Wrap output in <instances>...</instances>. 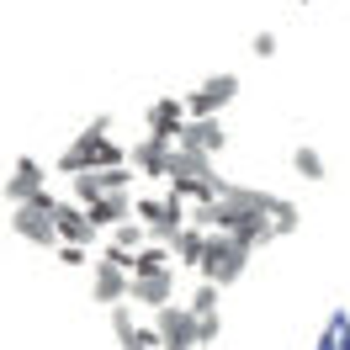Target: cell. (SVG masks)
Listing matches in <instances>:
<instances>
[{
	"mask_svg": "<svg viewBox=\"0 0 350 350\" xmlns=\"http://www.w3.org/2000/svg\"><path fill=\"white\" fill-rule=\"evenodd\" d=\"M250 255H255V250L239 244L228 228H207V255H202L197 271L207 276V282H218V286H234L244 271H250Z\"/></svg>",
	"mask_w": 350,
	"mask_h": 350,
	"instance_id": "obj_1",
	"label": "cell"
},
{
	"mask_svg": "<svg viewBox=\"0 0 350 350\" xmlns=\"http://www.w3.org/2000/svg\"><path fill=\"white\" fill-rule=\"evenodd\" d=\"M165 340H159V329H138V340H133V350H159Z\"/></svg>",
	"mask_w": 350,
	"mask_h": 350,
	"instance_id": "obj_28",
	"label": "cell"
},
{
	"mask_svg": "<svg viewBox=\"0 0 350 350\" xmlns=\"http://www.w3.org/2000/svg\"><path fill=\"white\" fill-rule=\"evenodd\" d=\"M90 218H96V228H117V223H128L133 218V197L128 191H101V197L90 202Z\"/></svg>",
	"mask_w": 350,
	"mask_h": 350,
	"instance_id": "obj_11",
	"label": "cell"
},
{
	"mask_svg": "<svg viewBox=\"0 0 350 350\" xmlns=\"http://www.w3.org/2000/svg\"><path fill=\"white\" fill-rule=\"evenodd\" d=\"M165 213V202H133V218H144V223H154Z\"/></svg>",
	"mask_w": 350,
	"mask_h": 350,
	"instance_id": "obj_27",
	"label": "cell"
},
{
	"mask_svg": "<svg viewBox=\"0 0 350 350\" xmlns=\"http://www.w3.org/2000/svg\"><path fill=\"white\" fill-rule=\"evenodd\" d=\"M170 175H202V180H223V175L213 170V154H207V149H180V144L170 149Z\"/></svg>",
	"mask_w": 350,
	"mask_h": 350,
	"instance_id": "obj_13",
	"label": "cell"
},
{
	"mask_svg": "<svg viewBox=\"0 0 350 350\" xmlns=\"http://www.w3.org/2000/svg\"><path fill=\"white\" fill-rule=\"evenodd\" d=\"M144 234H149V223L144 218H128L111 228V244H122V250H144Z\"/></svg>",
	"mask_w": 350,
	"mask_h": 350,
	"instance_id": "obj_20",
	"label": "cell"
},
{
	"mask_svg": "<svg viewBox=\"0 0 350 350\" xmlns=\"http://www.w3.org/2000/svg\"><path fill=\"white\" fill-rule=\"evenodd\" d=\"M175 144H180V149H207V154H223L228 133H223L218 117H186V122L175 128Z\"/></svg>",
	"mask_w": 350,
	"mask_h": 350,
	"instance_id": "obj_7",
	"label": "cell"
},
{
	"mask_svg": "<svg viewBox=\"0 0 350 350\" xmlns=\"http://www.w3.org/2000/svg\"><path fill=\"white\" fill-rule=\"evenodd\" d=\"M197 350H213V345H197Z\"/></svg>",
	"mask_w": 350,
	"mask_h": 350,
	"instance_id": "obj_29",
	"label": "cell"
},
{
	"mask_svg": "<svg viewBox=\"0 0 350 350\" xmlns=\"http://www.w3.org/2000/svg\"><path fill=\"white\" fill-rule=\"evenodd\" d=\"M218 329H223L218 313H197V345H218Z\"/></svg>",
	"mask_w": 350,
	"mask_h": 350,
	"instance_id": "obj_24",
	"label": "cell"
},
{
	"mask_svg": "<svg viewBox=\"0 0 350 350\" xmlns=\"http://www.w3.org/2000/svg\"><path fill=\"white\" fill-rule=\"evenodd\" d=\"M128 165H111V170H101V186H107V191H128Z\"/></svg>",
	"mask_w": 350,
	"mask_h": 350,
	"instance_id": "obj_25",
	"label": "cell"
},
{
	"mask_svg": "<svg viewBox=\"0 0 350 350\" xmlns=\"http://www.w3.org/2000/svg\"><path fill=\"white\" fill-rule=\"evenodd\" d=\"M154 329H159V340L165 345L159 350H197V313H191V303H165L154 308Z\"/></svg>",
	"mask_w": 350,
	"mask_h": 350,
	"instance_id": "obj_2",
	"label": "cell"
},
{
	"mask_svg": "<svg viewBox=\"0 0 350 350\" xmlns=\"http://www.w3.org/2000/svg\"><path fill=\"white\" fill-rule=\"evenodd\" d=\"M170 297H175V271H159V276H133V297H128V303L165 308Z\"/></svg>",
	"mask_w": 350,
	"mask_h": 350,
	"instance_id": "obj_12",
	"label": "cell"
},
{
	"mask_svg": "<svg viewBox=\"0 0 350 350\" xmlns=\"http://www.w3.org/2000/svg\"><path fill=\"white\" fill-rule=\"evenodd\" d=\"M297 5H308V0H297Z\"/></svg>",
	"mask_w": 350,
	"mask_h": 350,
	"instance_id": "obj_30",
	"label": "cell"
},
{
	"mask_svg": "<svg viewBox=\"0 0 350 350\" xmlns=\"http://www.w3.org/2000/svg\"><path fill=\"white\" fill-rule=\"evenodd\" d=\"M170 149H175V138L149 133V138H138V144H133V165H138L144 175H170Z\"/></svg>",
	"mask_w": 350,
	"mask_h": 350,
	"instance_id": "obj_10",
	"label": "cell"
},
{
	"mask_svg": "<svg viewBox=\"0 0 350 350\" xmlns=\"http://www.w3.org/2000/svg\"><path fill=\"white\" fill-rule=\"evenodd\" d=\"M111 334H117V345H122V350H133L138 324H133V308L128 303H111Z\"/></svg>",
	"mask_w": 350,
	"mask_h": 350,
	"instance_id": "obj_17",
	"label": "cell"
},
{
	"mask_svg": "<svg viewBox=\"0 0 350 350\" xmlns=\"http://www.w3.org/2000/svg\"><path fill=\"white\" fill-rule=\"evenodd\" d=\"M53 223H59V239H69V244H96V234H101L85 202H59Z\"/></svg>",
	"mask_w": 350,
	"mask_h": 350,
	"instance_id": "obj_8",
	"label": "cell"
},
{
	"mask_svg": "<svg viewBox=\"0 0 350 350\" xmlns=\"http://www.w3.org/2000/svg\"><path fill=\"white\" fill-rule=\"evenodd\" d=\"M43 186H48V170L38 165V159H27V154L16 159V170L5 175V197H11V207H16V202H27L32 191H43Z\"/></svg>",
	"mask_w": 350,
	"mask_h": 350,
	"instance_id": "obj_9",
	"label": "cell"
},
{
	"mask_svg": "<svg viewBox=\"0 0 350 350\" xmlns=\"http://www.w3.org/2000/svg\"><path fill=\"white\" fill-rule=\"evenodd\" d=\"M175 265H202V255H207V228L202 223H186L180 234H175Z\"/></svg>",
	"mask_w": 350,
	"mask_h": 350,
	"instance_id": "obj_15",
	"label": "cell"
},
{
	"mask_svg": "<svg viewBox=\"0 0 350 350\" xmlns=\"http://www.w3.org/2000/svg\"><path fill=\"white\" fill-rule=\"evenodd\" d=\"M234 96H239V75H213L186 96V117H218Z\"/></svg>",
	"mask_w": 350,
	"mask_h": 350,
	"instance_id": "obj_3",
	"label": "cell"
},
{
	"mask_svg": "<svg viewBox=\"0 0 350 350\" xmlns=\"http://www.w3.org/2000/svg\"><path fill=\"white\" fill-rule=\"evenodd\" d=\"M11 228H16V234H22L27 244H43V250H59V223H53V213L32 207V202H16V213H11Z\"/></svg>",
	"mask_w": 350,
	"mask_h": 350,
	"instance_id": "obj_5",
	"label": "cell"
},
{
	"mask_svg": "<svg viewBox=\"0 0 350 350\" xmlns=\"http://www.w3.org/2000/svg\"><path fill=\"white\" fill-rule=\"evenodd\" d=\"M186 122V101H175V96H159L149 107V133H159V138H175V128Z\"/></svg>",
	"mask_w": 350,
	"mask_h": 350,
	"instance_id": "obj_14",
	"label": "cell"
},
{
	"mask_svg": "<svg viewBox=\"0 0 350 350\" xmlns=\"http://www.w3.org/2000/svg\"><path fill=\"white\" fill-rule=\"evenodd\" d=\"M292 165H297V175H303V180H324V154L319 149H308V144H297V154H292Z\"/></svg>",
	"mask_w": 350,
	"mask_h": 350,
	"instance_id": "obj_18",
	"label": "cell"
},
{
	"mask_svg": "<svg viewBox=\"0 0 350 350\" xmlns=\"http://www.w3.org/2000/svg\"><path fill=\"white\" fill-rule=\"evenodd\" d=\"M90 297L96 303H128L133 297V271H122V265H111L107 255L90 265Z\"/></svg>",
	"mask_w": 350,
	"mask_h": 350,
	"instance_id": "obj_6",
	"label": "cell"
},
{
	"mask_svg": "<svg viewBox=\"0 0 350 350\" xmlns=\"http://www.w3.org/2000/svg\"><path fill=\"white\" fill-rule=\"evenodd\" d=\"M53 255H59V265H69V271H80V265L90 260V244H69V239H59V250H53Z\"/></svg>",
	"mask_w": 350,
	"mask_h": 350,
	"instance_id": "obj_22",
	"label": "cell"
},
{
	"mask_svg": "<svg viewBox=\"0 0 350 350\" xmlns=\"http://www.w3.org/2000/svg\"><path fill=\"white\" fill-rule=\"evenodd\" d=\"M128 154H122V144H111V138H101L96 144V170H111V165H122Z\"/></svg>",
	"mask_w": 350,
	"mask_h": 350,
	"instance_id": "obj_23",
	"label": "cell"
},
{
	"mask_svg": "<svg viewBox=\"0 0 350 350\" xmlns=\"http://www.w3.org/2000/svg\"><path fill=\"white\" fill-rule=\"evenodd\" d=\"M69 186H75V202H96L101 197V191H107V186H101V170H80V175H69Z\"/></svg>",
	"mask_w": 350,
	"mask_h": 350,
	"instance_id": "obj_19",
	"label": "cell"
},
{
	"mask_svg": "<svg viewBox=\"0 0 350 350\" xmlns=\"http://www.w3.org/2000/svg\"><path fill=\"white\" fill-rule=\"evenodd\" d=\"M111 117H96L85 133H75V144H69L64 154H59V175H80V170H96V144L107 138Z\"/></svg>",
	"mask_w": 350,
	"mask_h": 350,
	"instance_id": "obj_4",
	"label": "cell"
},
{
	"mask_svg": "<svg viewBox=\"0 0 350 350\" xmlns=\"http://www.w3.org/2000/svg\"><path fill=\"white\" fill-rule=\"evenodd\" d=\"M250 53H255V59H271V53H276V32H255Z\"/></svg>",
	"mask_w": 350,
	"mask_h": 350,
	"instance_id": "obj_26",
	"label": "cell"
},
{
	"mask_svg": "<svg viewBox=\"0 0 350 350\" xmlns=\"http://www.w3.org/2000/svg\"><path fill=\"white\" fill-rule=\"evenodd\" d=\"M191 313H218V282L202 276V286L191 292Z\"/></svg>",
	"mask_w": 350,
	"mask_h": 350,
	"instance_id": "obj_21",
	"label": "cell"
},
{
	"mask_svg": "<svg viewBox=\"0 0 350 350\" xmlns=\"http://www.w3.org/2000/svg\"><path fill=\"white\" fill-rule=\"evenodd\" d=\"M170 260H175V250L154 239L144 250H133V276H159V271H170Z\"/></svg>",
	"mask_w": 350,
	"mask_h": 350,
	"instance_id": "obj_16",
	"label": "cell"
}]
</instances>
